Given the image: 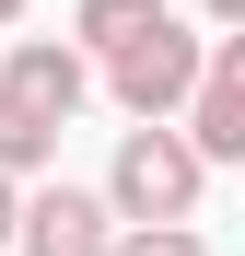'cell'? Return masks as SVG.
<instances>
[{
	"mask_svg": "<svg viewBox=\"0 0 245 256\" xmlns=\"http://www.w3.org/2000/svg\"><path fill=\"white\" fill-rule=\"evenodd\" d=\"M105 82H117V105H129L140 128H163L175 105H198L210 58H198V35H187V24H163V35H140V47H117V58H105Z\"/></svg>",
	"mask_w": 245,
	"mask_h": 256,
	"instance_id": "7a4b0ae2",
	"label": "cell"
},
{
	"mask_svg": "<svg viewBox=\"0 0 245 256\" xmlns=\"http://www.w3.org/2000/svg\"><path fill=\"white\" fill-rule=\"evenodd\" d=\"M24 256H117V198H82V186L24 198Z\"/></svg>",
	"mask_w": 245,
	"mask_h": 256,
	"instance_id": "3957f363",
	"label": "cell"
},
{
	"mask_svg": "<svg viewBox=\"0 0 245 256\" xmlns=\"http://www.w3.org/2000/svg\"><path fill=\"white\" fill-rule=\"evenodd\" d=\"M187 140H198V163H245V35L210 47V82L187 105Z\"/></svg>",
	"mask_w": 245,
	"mask_h": 256,
	"instance_id": "277c9868",
	"label": "cell"
},
{
	"mask_svg": "<svg viewBox=\"0 0 245 256\" xmlns=\"http://www.w3.org/2000/svg\"><path fill=\"white\" fill-rule=\"evenodd\" d=\"M0 244H24V198H12V175H0Z\"/></svg>",
	"mask_w": 245,
	"mask_h": 256,
	"instance_id": "9c48e42d",
	"label": "cell"
},
{
	"mask_svg": "<svg viewBox=\"0 0 245 256\" xmlns=\"http://www.w3.org/2000/svg\"><path fill=\"white\" fill-rule=\"evenodd\" d=\"M12 12H24V0H0V24H12Z\"/></svg>",
	"mask_w": 245,
	"mask_h": 256,
	"instance_id": "8fae6325",
	"label": "cell"
},
{
	"mask_svg": "<svg viewBox=\"0 0 245 256\" xmlns=\"http://www.w3.org/2000/svg\"><path fill=\"white\" fill-rule=\"evenodd\" d=\"M198 175H210V163H198L187 128H129L105 198H117V222H187V210H198Z\"/></svg>",
	"mask_w": 245,
	"mask_h": 256,
	"instance_id": "6da1fadb",
	"label": "cell"
},
{
	"mask_svg": "<svg viewBox=\"0 0 245 256\" xmlns=\"http://www.w3.org/2000/svg\"><path fill=\"white\" fill-rule=\"evenodd\" d=\"M47 152H59V116L24 105V94H0V175H35Z\"/></svg>",
	"mask_w": 245,
	"mask_h": 256,
	"instance_id": "8992f818",
	"label": "cell"
},
{
	"mask_svg": "<svg viewBox=\"0 0 245 256\" xmlns=\"http://www.w3.org/2000/svg\"><path fill=\"white\" fill-rule=\"evenodd\" d=\"M117 256H210V244H198L187 222H129V233H117Z\"/></svg>",
	"mask_w": 245,
	"mask_h": 256,
	"instance_id": "ba28073f",
	"label": "cell"
},
{
	"mask_svg": "<svg viewBox=\"0 0 245 256\" xmlns=\"http://www.w3.org/2000/svg\"><path fill=\"white\" fill-rule=\"evenodd\" d=\"M210 12H222V24H233V35H245V0H210Z\"/></svg>",
	"mask_w": 245,
	"mask_h": 256,
	"instance_id": "30bf717a",
	"label": "cell"
},
{
	"mask_svg": "<svg viewBox=\"0 0 245 256\" xmlns=\"http://www.w3.org/2000/svg\"><path fill=\"white\" fill-rule=\"evenodd\" d=\"M175 12H163V0H82V35H94V47L117 58V47H140V35H163Z\"/></svg>",
	"mask_w": 245,
	"mask_h": 256,
	"instance_id": "52a82bcc",
	"label": "cell"
},
{
	"mask_svg": "<svg viewBox=\"0 0 245 256\" xmlns=\"http://www.w3.org/2000/svg\"><path fill=\"white\" fill-rule=\"evenodd\" d=\"M0 94H24V105H47L70 128V105L94 94V70H82V47H12V70H0Z\"/></svg>",
	"mask_w": 245,
	"mask_h": 256,
	"instance_id": "5b68a950",
	"label": "cell"
}]
</instances>
